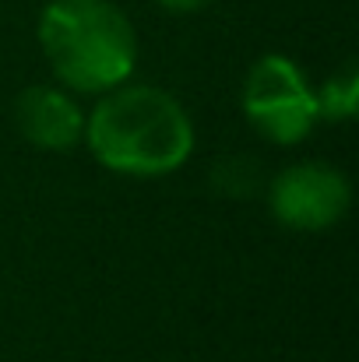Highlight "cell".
Here are the masks:
<instances>
[{
    "label": "cell",
    "instance_id": "cell-1",
    "mask_svg": "<svg viewBox=\"0 0 359 362\" xmlns=\"http://www.w3.org/2000/svg\"><path fill=\"white\" fill-rule=\"evenodd\" d=\"M85 141L106 169L123 176H166L194 151V127L183 106L148 85L110 88L85 120Z\"/></svg>",
    "mask_w": 359,
    "mask_h": 362
},
{
    "label": "cell",
    "instance_id": "cell-2",
    "mask_svg": "<svg viewBox=\"0 0 359 362\" xmlns=\"http://www.w3.org/2000/svg\"><path fill=\"white\" fill-rule=\"evenodd\" d=\"M39 46L53 74L74 92L120 88L137 60V35L110 0H50L39 18Z\"/></svg>",
    "mask_w": 359,
    "mask_h": 362
},
{
    "label": "cell",
    "instance_id": "cell-3",
    "mask_svg": "<svg viewBox=\"0 0 359 362\" xmlns=\"http://www.w3.org/2000/svg\"><path fill=\"white\" fill-rule=\"evenodd\" d=\"M243 113L275 144L303 141L321 120L314 88L289 57H261L253 64L243 88Z\"/></svg>",
    "mask_w": 359,
    "mask_h": 362
},
{
    "label": "cell",
    "instance_id": "cell-4",
    "mask_svg": "<svg viewBox=\"0 0 359 362\" xmlns=\"http://www.w3.org/2000/svg\"><path fill=\"white\" fill-rule=\"evenodd\" d=\"M349 180L317 162L292 165L275 176L271 183V211L282 226L300 229V233H321L331 229L346 218L349 211Z\"/></svg>",
    "mask_w": 359,
    "mask_h": 362
},
{
    "label": "cell",
    "instance_id": "cell-5",
    "mask_svg": "<svg viewBox=\"0 0 359 362\" xmlns=\"http://www.w3.org/2000/svg\"><path fill=\"white\" fill-rule=\"evenodd\" d=\"M18 127L21 134L46 151H67L85 137V117L74 99L60 88H25L18 99Z\"/></svg>",
    "mask_w": 359,
    "mask_h": 362
},
{
    "label": "cell",
    "instance_id": "cell-6",
    "mask_svg": "<svg viewBox=\"0 0 359 362\" xmlns=\"http://www.w3.org/2000/svg\"><path fill=\"white\" fill-rule=\"evenodd\" d=\"M314 99H317V117H324V120H349L356 113V99H359L356 71L349 67L346 74L331 78L321 92H314Z\"/></svg>",
    "mask_w": 359,
    "mask_h": 362
},
{
    "label": "cell",
    "instance_id": "cell-7",
    "mask_svg": "<svg viewBox=\"0 0 359 362\" xmlns=\"http://www.w3.org/2000/svg\"><path fill=\"white\" fill-rule=\"evenodd\" d=\"M155 4H162L166 11L187 14V11H201V7H205V4H212V0H155Z\"/></svg>",
    "mask_w": 359,
    "mask_h": 362
}]
</instances>
